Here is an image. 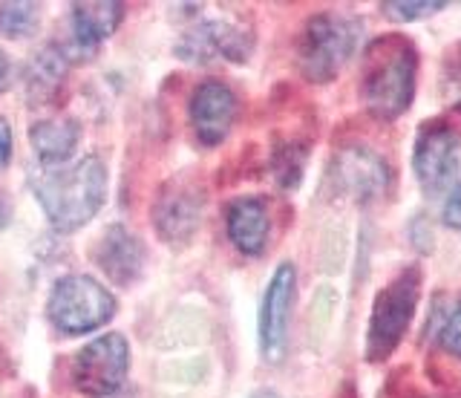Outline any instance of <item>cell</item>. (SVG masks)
Instances as JSON below:
<instances>
[{
    "label": "cell",
    "instance_id": "cell-1",
    "mask_svg": "<svg viewBox=\"0 0 461 398\" xmlns=\"http://www.w3.org/2000/svg\"><path fill=\"white\" fill-rule=\"evenodd\" d=\"M32 191L52 229L72 234L104 208L107 167L98 156H84L76 165L43 167L32 176Z\"/></svg>",
    "mask_w": 461,
    "mask_h": 398
},
{
    "label": "cell",
    "instance_id": "cell-2",
    "mask_svg": "<svg viewBox=\"0 0 461 398\" xmlns=\"http://www.w3.org/2000/svg\"><path fill=\"white\" fill-rule=\"evenodd\" d=\"M418 55L403 35L375 38L360 64V98L375 119L393 122L412 104Z\"/></svg>",
    "mask_w": 461,
    "mask_h": 398
},
{
    "label": "cell",
    "instance_id": "cell-3",
    "mask_svg": "<svg viewBox=\"0 0 461 398\" xmlns=\"http://www.w3.org/2000/svg\"><path fill=\"white\" fill-rule=\"evenodd\" d=\"M360 35V21L340 12H321L309 18L306 30L300 35L297 61L303 76L314 84H329L343 64L352 59Z\"/></svg>",
    "mask_w": 461,
    "mask_h": 398
},
{
    "label": "cell",
    "instance_id": "cell-4",
    "mask_svg": "<svg viewBox=\"0 0 461 398\" xmlns=\"http://www.w3.org/2000/svg\"><path fill=\"white\" fill-rule=\"evenodd\" d=\"M418 294H421V272L410 266L389 280L375 297L366 326V358L372 364L389 358L401 344V338L407 335L418 306Z\"/></svg>",
    "mask_w": 461,
    "mask_h": 398
},
{
    "label": "cell",
    "instance_id": "cell-5",
    "mask_svg": "<svg viewBox=\"0 0 461 398\" xmlns=\"http://www.w3.org/2000/svg\"><path fill=\"white\" fill-rule=\"evenodd\" d=\"M47 315L61 335H86L115 315V297L90 275H64L52 283Z\"/></svg>",
    "mask_w": 461,
    "mask_h": 398
},
{
    "label": "cell",
    "instance_id": "cell-6",
    "mask_svg": "<svg viewBox=\"0 0 461 398\" xmlns=\"http://www.w3.org/2000/svg\"><path fill=\"white\" fill-rule=\"evenodd\" d=\"M130 366V344L119 332L98 335L90 340L72 364V384L90 398H104L122 390Z\"/></svg>",
    "mask_w": 461,
    "mask_h": 398
},
{
    "label": "cell",
    "instance_id": "cell-7",
    "mask_svg": "<svg viewBox=\"0 0 461 398\" xmlns=\"http://www.w3.org/2000/svg\"><path fill=\"white\" fill-rule=\"evenodd\" d=\"M205 211V191L194 176H173L162 185L153 203V229L170 246L191 243L202 225Z\"/></svg>",
    "mask_w": 461,
    "mask_h": 398
},
{
    "label": "cell",
    "instance_id": "cell-8",
    "mask_svg": "<svg viewBox=\"0 0 461 398\" xmlns=\"http://www.w3.org/2000/svg\"><path fill=\"white\" fill-rule=\"evenodd\" d=\"M458 148H461V136L447 122L421 124L412 148V170L427 196H436L447 185H453Z\"/></svg>",
    "mask_w": 461,
    "mask_h": 398
},
{
    "label": "cell",
    "instance_id": "cell-9",
    "mask_svg": "<svg viewBox=\"0 0 461 398\" xmlns=\"http://www.w3.org/2000/svg\"><path fill=\"white\" fill-rule=\"evenodd\" d=\"M297 294V272L292 263H280L266 286L263 306H259V349L263 358L277 364L288 347V323H292Z\"/></svg>",
    "mask_w": 461,
    "mask_h": 398
},
{
    "label": "cell",
    "instance_id": "cell-10",
    "mask_svg": "<svg viewBox=\"0 0 461 398\" xmlns=\"http://www.w3.org/2000/svg\"><path fill=\"white\" fill-rule=\"evenodd\" d=\"M254 41L242 26L230 21H199L191 26L176 44V55L191 64H211V61H249Z\"/></svg>",
    "mask_w": 461,
    "mask_h": 398
},
{
    "label": "cell",
    "instance_id": "cell-11",
    "mask_svg": "<svg viewBox=\"0 0 461 398\" xmlns=\"http://www.w3.org/2000/svg\"><path fill=\"white\" fill-rule=\"evenodd\" d=\"M331 179L355 203H375L389 188V165L369 148H343L331 165Z\"/></svg>",
    "mask_w": 461,
    "mask_h": 398
},
{
    "label": "cell",
    "instance_id": "cell-12",
    "mask_svg": "<svg viewBox=\"0 0 461 398\" xmlns=\"http://www.w3.org/2000/svg\"><path fill=\"white\" fill-rule=\"evenodd\" d=\"M237 119V95L222 81H202L191 95V124L202 145H220Z\"/></svg>",
    "mask_w": 461,
    "mask_h": 398
},
{
    "label": "cell",
    "instance_id": "cell-13",
    "mask_svg": "<svg viewBox=\"0 0 461 398\" xmlns=\"http://www.w3.org/2000/svg\"><path fill=\"white\" fill-rule=\"evenodd\" d=\"M93 260L115 286H130L136 283L144 268V246L136 234H130L124 225H107L93 249Z\"/></svg>",
    "mask_w": 461,
    "mask_h": 398
},
{
    "label": "cell",
    "instance_id": "cell-14",
    "mask_svg": "<svg viewBox=\"0 0 461 398\" xmlns=\"http://www.w3.org/2000/svg\"><path fill=\"white\" fill-rule=\"evenodd\" d=\"M124 21V4L113 0H90L76 4L69 15V35L76 52H93L101 41H107Z\"/></svg>",
    "mask_w": 461,
    "mask_h": 398
},
{
    "label": "cell",
    "instance_id": "cell-15",
    "mask_svg": "<svg viewBox=\"0 0 461 398\" xmlns=\"http://www.w3.org/2000/svg\"><path fill=\"white\" fill-rule=\"evenodd\" d=\"M228 225V237L242 254L257 258L263 254L268 243V231H271V220H268V205L259 196H240L228 205L225 214Z\"/></svg>",
    "mask_w": 461,
    "mask_h": 398
},
{
    "label": "cell",
    "instance_id": "cell-16",
    "mask_svg": "<svg viewBox=\"0 0 461 398\" xmlns=\"http://www.w3.org/2000/svg\"><path fill=\"white\" fill-rule=\"evenodd\" d=\"M81 127L76 119H43L29 131V141L43 167H61L78 148Z\"/></svg>",
    "mask_w": 461,
    "mask_h": 398
},
{
    "label": "cell",
    "instance_id": "cell-17",
    "mask_svg": "<svg viewBox=\"0 0 461 398\" xmlns=\"http://www.w3.org/2000/svg\"><path fill=\"white\" fill-rule=\"evenodd\" d=\"M67 59L69 55L58 47H43L23 69V90L32 107H41L55 98L58 87L67 76Z\"/></svg>",
    "mask_w": 461,
    "mask_h": 398
},
{
    "label": "cell",
    "instance_id": "cell-18",
    "mask_svg": "<svg viewBox=\"0 0 461 398\" xmlns=\"http://www.w3.org/2000/svg\"><path fill=\"white\" fill-rule=\"evenodd\" d=\"M41 26V6L38 4H0V32L6 38H29Z\"/></svg>",
    "mask_w": 461,
    "mask_h": 398
},
{
    "label": "cell",
    "instance_id": "cell-19",
    "mask_svg": "<svg viewBox=\"0 0 461 398\" xmlns=\"http://www.w3.org/2000/svg\"><path fill=\"white\" fill-rule=\"evenodd\" d=\"M303 162H306V150L300 145H285L274 153V176L283 188H294L303 176Z\"/></svg>",
    "mask_w": 461,
    "mask_h": 398
},
{
    "label": "cell",
    "instance_id": "cell-20",
    "mask_svg": "<svg viewBox=\"0 0 461 398\" xmlns=\"http://www.w3.org/2000/svg\"><path fill=\"white\" fill-rule=\"evenodd\" d=\"M438 338H441V347L450 352V355H458L461 358V301L447 312V318L438 330Z\"/></svg>",
    "mask_w": 461,
    "mask_h": 398
},
{
    "label": "cell",
    "instance_id": "cell-21",
    "mask_svg": "<svg viewBox=\"0 0 461 398\" xmlns=\"http://www.w3.org/2000/svg\"><path fill=\"white\" fill-rule=\"evenodd\" d=\"M444 6L447 4H384L381 9L395 21H418L427 15H436V12H441Z\"/></svg>",
    "mask_w": 461,
    "mask_h": 398
},
{
    "label": "cell",
    "instance_id": "cell-22",
    "mask_svg": "<svg viewBox=\"0 0 461 398\" xmlns=\"http://www.w3.org/2000/svg\"><path fill=\"white\" fill-rule=\"evenodd\" d=\"M441 217L450 229H461V174L453 179L450 191H447L444 199V208H441Z\"/></svg>",
    "mask_w": 461,
    "mask_h": 398
},
{
    "label": "cell",
    "instance_id": "cell-23",
    "mask_svg": "<svg viewBox=\"0 0 461 398\" xmlns=\"http://www.w3.org/2000/svg\"><path fill=\"white\" fill-rule=\"evenodd\" d=\"M12 162V127L6 119H0V170H6Z\"/></svg>",
    "mask_w": 461,
    "mask_h": 398
},
{
    "label": "cell",
    "instance_id": "cell-24",
    "mask_svg": "<svg viewBox=\"0 0 461 398\" xmlns=\"http://www.w3.org/2000/svg\"><path fill=\"white\" fill-rule=\"evenodd\" d=\"M12 220V205H9V199L0 194V229H6Z\"/></svg>",
    "mask_w": 461,
    "mask_h": 398
},
{
    "label": "cell",
    "instance_id": "cell-25",
    "mask_svg": "<svg viewBox=\"0 0 461 398\" xmlns=\"http://www.w3.org/2000/svg\"><path fill=\"white\" fill-rule=\"evenodd\" d=\"M6 78H9V61H6L4 50H0V90L6 87Z\"/></svg>",
    "mask_w": 461,
    "mask_h": 398
},
{
    "label": "cell",
    "instance_id": "cell-26",
    "mask_svg": "<svg viewBox=\"0 0 461 398\" xmlns=\"http://www.w3.org/2000/svg\"><path fill=\"white\" fill-rule=\"evenodd\" d=\"M249 398H280L277 393H268V390H259V393H254V395H249Z\"/></svg>",
    "mask_w": 461,
    "mask_h": 398
}]
</instances>
